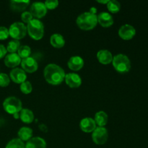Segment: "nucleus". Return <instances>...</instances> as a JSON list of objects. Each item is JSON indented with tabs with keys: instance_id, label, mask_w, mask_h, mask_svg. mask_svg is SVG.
I'll return each mask as SVG.
<instances>
[{
	"instance_id": "c756f323",
	"label": "nucleus",
	"mask_w": 148,
	"mask_h": 148,
	"mask_svg": "<svg viewBox=\"0 0 148 148\" xmlns=\"http://www.w3.org/2000/svg\"><path fill=\"white\" fill-rule=\"evenodd\" d=\"M33 19V16L32 15L30 12H23L21 14V20L23 23H29Z\"/></svg>"
},
{
	"instance_id": "aec40b11",
	"label": "nucleus",
	"mask_w": 148,
	"mask_h": 148,
	"mask_svg": "<svg viewBox=\"0 0 148 148\" xmlns=\"http://www.w3.org/2000/svg\"><path fill=\"white\" fill-rule=\"evenodd\" d=\"M50 43L53 47L56 49H61L64 47L65 44V40L62 35L59 33H54L50 38Z\"/></svg>"
},
{
	"instance_id": "7c9ffc66",
	"label": "nucleus",
	"mask_w": 148,
	"mask_h": 148,
	"mask_svg": "<svg viewBox=\"0 0 148 148\" xmlns=\"http://www.w3.org/2000/svg\"><path fill=\"white\" fill-rule=\"evenodd\" d=\"M46 8L49 10H53L59 6V1L58 0H47L44 2Z\"/></svg>"
},
{
	"instance_id": "bb28decb",
	"label": "nucleus",
	"mask_w": 148,
	"mask_h": 148,
	"mask_svg": "<svg viewBox=\"0 0 148 148\" xmlns=\"http://www.w3.org/2000/svg\"><path fill=\"white\" fill-rule=\"evenodd\" d=\"M17 52H18L17 54L19 55V56L21 58V59H23L30 56V53H31V49L28 46L23 45V46H20Z\"/></svg>"
},
{
	"instance_id": "6e6552de",
	"label": "nucleus",
	"mask_w": 148,
	"mask_h": 148,
	"mask_svg": "<svg viewBox=\"0 0 148 148\" xmlns=\"http://www.w3.org/2000/svg\"><path fill=\"white\" fill-rule=\"evenodd\" d=\"M30 12L31 13L33 17H37L38 19L42 18L44 17L47 13V8L43 2L36 1L32 4L30 7Z\"/></svg>"
},
{
	"instance_id": "423d86ee",
	"label": "nucleus",
	"mask_w": 148,
	"mask_h": 148,
	"mask_svg": "<svg viewBox=\"0 0 148 148\" xmlns=\"http://www.w3.org/2000/svg\"><path fill=\"white\" fill-rule=\"evenodd\" d=\"M9 34L14 40H20L27 34V27L21 22H16L10 25Z\"/></svg>"
},
{
	"instance_id": "9d476101",
	"label": "nucleus",
	"mask_w": 148,
	"mask_h": 148,
	"mask_svg": "<svg viewBox=\"0 0 148 148\" xmlns=\"http://www.w3.org/2000/svg\"><path fill=\"white\" fill-rule=\"evenodd\" d=\"M119 36L126 40H131L136 35V30L132 25L125 24L121 26L119 30Z\"/></svg>"
},
{
	"instance_id": "b1692460",
	"label": "nucleus",
	"mask_w": 148,
	"mask_h": 148,
	"mask_svg": "<svg viewBox=\"0 0 148 148\" xmlns=\"http://www.w3.org/2000/svg\"><path fill=\"white\" fill-rule=\"evenodd\" d=\"M5 148H25V145L19 138H14L7 143Z\"/></svg>"
},
{
	"instance_id": "393cba45",
	"label": "nucleus",
	"mask_w": 148,
	"mask_h": 148,
	"mask_svg": "<svg viewBox=\"0 0 148 148\" xmlns=\"http://www.w3.org/2000/svg\"><path fill=\"white\" fill-rule=\"evenodd\" d=\"M20 47V43L18 40H10V42L7 44V51L10 52V53H15L16 51H17L19 49V48Z\"/></svg>"
},
{
	"instance_id": "72a5a7b5",
	"label": "nucleus",
	"mask_w": 148,
	"mask_h": 148,
	"mask_svg": "<svg viewBox=\"0 0 148 148\" xmlns=\"http://www.w3.org/2000/svg\"><path fill=\"white\" fill-rule=\"evenodd\" d=\"M98 3H101V4H108V0H106V1H97Z\"/></svg>"
},
{
	"instance_id": "0eeeda50",
	"label": "nucleus",
	"mask_w": 148,
	"mask_h": 148,
	"mask_svg": "<svg viewBox=\"0 0 148 148\" xmlns=\"http://www.w3.org/2000/svg\"><path fill=\"white\" fill-rule=\"evenodd\" d=\"M92 138L94 143L98 145H104L108 138V132L104 127H98L92 132Z\"/></svg>"
},
{
	"instance_id": "f8f14e48",
	"label": "nucleus",
	"mask_w": 148,
	"mask_h": 148,
	"mask_svg": "<svg viewBox=\"0 0 148 148\" xmlns=\"http://www.w3.org/2000/svg\"><path fill=\"white\" fill-rule=\"evenodd\" d=\"M65 82L69 87L72 88H77L82 84V79L76 73H68L65 75Z\"/></svg>"
},
{
	"instance_id": "a211bd4d",
	"label": "nucleus",
	"mask_w": 148,
	"mask_h": 148,
	"mask_svg": "<svg viewBox=\"0 0 148 148\" xmlns=\"http://www.w3.org/2000/svg\"><path fill=\"white\" fill-rule=\"evenodd\" d=\"M25 148H46V143L42 137H32L25 144Z\"/></svg>"
},
{
	"instance_id": "f257e3e1",
	"label": "nucleus",
	"mask_w": 148,
	"mask_h": 148,
	"mask_svg": "<svg viewBox=\"0 0 148 148\" xmlns=\"http://www.w3.org/2000/svg\"><path fill=\"white\" fill-rule=\"evenodd\" d=\"M64 70L56 64H49L43 70V76L46 82L53 85L62 83L65 78Z\"/></svg>"
},
{
	"instance_id": "f704fd0d",
	"label": "nucleus",
	"mask_w": 148,
	"mask_h": 148,
	"mask_svg": "<svg viewBox=\"0 0 148 148\" xmlns=\"http://www.w3.org/2000/svg\"><path fill=\"white\" fill-rule=\"evenodd\" d=\"M13 116H14V118H15V119H19V118H20V114H19V113H17V114H14Z\"/></svg>"
},
{
	"instance_id": "4468645a",
	"label": "nucleus",
	"mask_w": 148,
	"mask_h": 148,
	"mask_svg": "<svg viewBox=\"0 0 148 148\" xmlns=\"http://www.w3.org/2000/svg\"><path fill=\"white\" fill-rule=\"evenodd\" d=\"M68 67L72 71H79L83 67L84 60L81 56H73L67 62Z\"/></svg>"
},
{
	"instance_id": "2eb2a0df",
	"label": "nucleus",
	"mask_w": 148,
	"mask_h": 148,
	"mask_svg": "<svg viewBox=\"0 0 148 148\" xmlns=\"http://www.w3.org/2000/svg\"><path fill=\"white\" fill-rule=\"evenodd\" d=\"M21 58L16 53H9L4 58V64L10 68H15L21 63Z\"/></svg>"
},
{
	"instance_id": "6ab92c4d",
	"label": "nucleus",
	"mask_w": 148,
	"mask_h": 148,
	"mask_svg": "<svg viewBox=\"0 0 148 148\" xmlns=\"http://www.w3.org/2000/svg\"><path fill=\"white\" fill-rule=\"evenodd\" d=\"M30 4V1L29 0H25V1H17V0H12L10 2V8L12 9V10L14 12H19L24 11L26 8L27 7V6Z\"/></svg>"
},
{
	"instance_id": "4be33fe9",
	"label": "nucleus",
	"mask_w": 148,
	"mask_h": 148,
	"mask_svg": "<svg viewBox=\"0 0 148 148\" xmlns=\"http://www.w3.org/2000/svg\"><path fill=\"white\" fill-rule=\"evenodd\" d=\"M108 115L105 111H100L95 114L94 121H95L96 125H98V127H104V126L106 125L107 123H108Z\"/></svg>"
},
{
	"instance_id": "473e14b6",
	"label": "nucleus",
	"mask_w": 148,
	"mask_h": 148,
	"mask_svg": "<svg viewBox=\"0 0 148 148\" xmlns=\"http://www.w3.org/2000/svg\"><path fill=\"white\" fill-rule=\"evenodd\" d=\"M7 49H6L5 46L2 44H0V59H2L7 53Z\"/></svg>"
},
{
	"instance_id": "c85d7f7f",
	"label": "nucleus",
	"mask_w": 148,
	"mask_h": 148,
	"mask_svg": "<svg viewBox=\"0 0 148 148\" xmlns=\"http://www.w3.org/2000/svg\"><path fill=\"white\" fill-rule=\"evenodd\" d=\"M10 82V78L7 74L5 73H0V87L8 86Z\"/></svg>"
},
{
	"instance_id": "9b49d317",
	"label": "nucleus",
	"mask_w": 148,
	"mask_h": 148,
	"mask_svg": "<svg viewBox=\"0 0 148 148\" xmlns=\"http://www.w3.org/2000/svg\"><path fill=\"white\" fill-rule=\"evenodd\" d=\"M10 76L12 80L17 84L23 83L27 79L26 72L20 68H14L12 69L10 73Z\"/></svg>"
},
{
	"instance_id": "a878e982",
	"label": "nucleus",
	"mask_w": 148,
	"mask_h": 148,
	"mask_svg": "<svg viewBox=\"0 0 148 148\" xmlns=\"http://www.w3.org/2000/svg\"><path fill=\"white\" fill-rule=\"evenodd\" d=\"M106 5L108 11L112 13H117L121 9V4L116 0H110Z\"/></svg>"
},
{
	"instance_id": "f3484780",
	"label": "nucleus",
	"mask_w": 148,
	"mask_h": 148,
	"mask_svg": "<svg viewBox=\"0 0 148 148\" xmlns=\"http://www.w3.org/2000/svg\"><path fill=\"white\" fill-rule=\"evenodd\" d=\"M113 55L111 52L106 49H102L100 50L97 53V58H98V61L100 63L102 64H108L111 63L113 60Z\"/></svg>"
},
{
	"instance_id": "20e7f679",
	"label": "nucleus",
	"mask_w": 148,
	"mask_h": 148,
	"mask_svg": "<svg viewBox=\"0 0 148 148\" xmlns=\"http://www.w3.org/2000/svg\"><path fill=\"white\" fill-rule=\"evenodd\" d=\"M112 64L117 72L127 73L131 69V62L126 55L119 53L113 57Z\"/></svg>"
},
{
	"instance_id": "7ed1b4c3",
	"label": "nucleus",
	"mask_w": 148,
	"mask_h": 148,
	"mask_svg": "<svg viewBox=\"0 0 148 148\" xmlns=\"http://www.w3.org/2000/svg\"><path fill=\"white\" fill-rule=\"evenodd\" d=\"M27 32L29 36L34 40H40L44 35V25L38 19H33L27 23Z\"/></svg>"
},
{
	"instance_id": "cd10ccee",
	"label": "nucleus",
	"mask_w": 148,
	"mask_h": 148,
	"mask_svg": "<svg viewBox=\"0 0 148 148\" xmlns=\"http://www.w3.org/2000/svg\"><path fill=\"white\" fill-rule=\"evenodd\" d=\"M20 89L22 91V92H23L24 94H30L33 90V86L29 81L26 80L20 84Z\"/></svg>"
},
{
	"instance_id": "ddd939ff",
	"label": "nucleus",
	"mask_w": 148,
	"mask_h": 148,
	"mask_svg": "<svg viewBox=\"0 0 148 148\" xmlns=\"http://www.w3.org/2000/svg\"><path fill=\"white\" fill-rule=\"evenodd\" d=\"M79 127L82 131L84 132L90 133L92 132L96 128V124L93 119L90 118V117H86L81 120L79 123Z\"/></svg>"
},
{
	"instance_id": "dca6fc26",
	"label": "nucleus",
	"mask_w": 148,
	"mask_h": 148,
	"mask_svg": "<svg viewBox=\"0 0 148 148\" xmlns=\"http://www.w3.org/2000/svg\"><path fill=\"white\" fill-rule=\"evenodd\" d=\"M98 23L104 27H108L114 24V18L111 14L106 12H101L98 16Z\"/></svg>"
},
{
	"instance_id": "f03ea898",
	"label": "nucleus",
	"mask_w": 148,
	"mask_h": 148,
	"mask_svg": "<svg viewBox=\"0 0 148 148\" xmlns=\"http://www.w3.org/2000/svg\"><path fill=\"white\" fill-rule=\"evenodd\" d=\"M77 25L83 30H90L93 29L98 23V17L95 14L90 12H85L77 17L76 20Z\"/></svg>"
},
{
	"instance_id": "5701e85b",
	"label": "nucleus",
	"mask_w": 148,
	"mask_h": 148,
	"mask_svg": "<svg viewBox=\"0 0 148 148\" xmlns=\"http://www.w3.org/2000/svg\"><path fill=\"white\" fill-rule=\"evenodd\" d=\"M18 137L22 141H28L33 137V130L30 127H23L18 131Z\"/></svg>"
},
{
	"instance_id": "412c9836",
	"label": "nucleus",
	"mask_w": 148,
	"mask_h": 148,
	"mask_svg": "<svg viewBox=\"0 0 148 148\" xmlns=\"http://www.w3.org/2000/svg\"><path fill=\"white\" fill-rule=\"evenodd\" d=\"M20 119L26 124H30L34 120V114L27 108H23L20 112Z\"/></svg>"
},
{
	"instance_id": "1a4fd4ad",
	"label": "nucleus",
	"mask_w": 148,
	"mask_h": 148,
	"mask_svg": "<svg viewBox=\"0 0 148 148\" xmlns=\"http://www.w3.org/2000/svg\"><path fill=\"white\" fill-rule=\"evenodd\" d=\"M20 64H21L22 69L25 72H28V73L35 72L38 67L37 61L31 56L22 59Z\"/></svg>"
},
{
	"instance_id": "39448f33",
	"label": "nucleus",
	"mask_w": 148,
	"mask_h": 148,
	"mask_svg": "<svg viewBox=\"0 0 148 148\" xmlns=\"http://www.w3.org/2000/svg\"><path fill=\"white\" fill-rule=\"evenodd\" d=\"M4 111L10 114H17L23 109V103L19 98L14 96H10L6 98L3 102Z\"/></svg>"
},
{
	"instance_id": "2f4dec72",
	"label": "nucleus",
	"mask_w": 148,
	"mask_h": 148,
	"mask_svg": "<svg viewBox=\"0 0 148 148\" xmlns=\"http://www.w3.org/2000/svg\"><path fill=\"white\" fill-rule=\"evenodd\" d=\"M9 36V29L6 27L0 26V40H5Z\"/></svg>"
}]
</instances>
